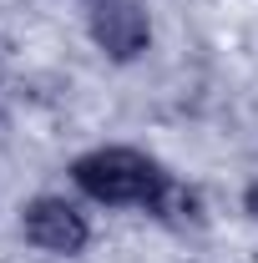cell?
<instances>
[{
	"label": "cell",
	"mask_w": 258,
	"mask_h": 263,
	"mask_svg": "<svg viewBox=\"0 0 258 263\" xmlns=\"http://www.w3.org/2000/svg\"><path fill=\"white\" fill-rule=\"evenodd\" d=\"M21 228H26V238H31L35 248H46V253H81L86 248V218L71 208V202H61V197H35L31 208L21 213Z\"/></svg>",
	"instance_id": "3"
},
{
	"label": "cell",
	"mask_w": 258,
	"mask_h": 263,
	"mask_svg": "<svg viewBox=\"0 0 258 263\" xmlns=\"http://www.w3.org/2000/svg\"><path fill=\"white\" fill-rule=\"evenodd\" d=\"M248 213H253V223H258V187L248 193Z\"/></svg>",
	"instance_id": "4"
},
{
	"label": "cell",
	"mask_w": 258,
	"mask_h": 263,
	"mask_svg": "<svg viewBox=\"0 0 258 263\" xmlns=\"http://www.w3.org/2000/svg\"><path fill=\"white\" fill-rule=\"evenodd\" d=\"M91 35H97V46L112 61H132V56L147 51L152 26H147L137 0H97L91 5Z\"/></svg>",
	"instance_id": "2"
},
{
	"label": "cell",
	"mask_w": 258,
	"mask_h": 263,
	"mask_svg": "<svg viewBox=\"0 0 258 263\" xmlns=\"http://www.w3.org/2000/svg\"><path fill=\"white\" fill-rule=\"evenodd\" d=\"M76 187L97 202H137V208H152L162 193V177L157 162H147L142 152L132 147H101V152H86L81 162L71 167Z\"/></svg>",
	"instance_id": "1"
}]
</instances>
